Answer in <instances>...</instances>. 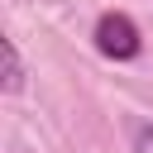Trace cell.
Instances as JSON below:
<instances>
[{
    "label": "cell",
    "instance_id": "6da1fadb",
    "mask_svg": "<svg viewBox=\"0 0 153 153\" xmlns=\"http://www.w3.org/2000/svg\"><path fill=\"white\" fill-rule=\"evenodd\" d=\"M96 53L110 57V62H134V57L143 53L139 24H134L124 10H105V14L96 19Z\"/></svg>",
    "mask_w": 153,
    "mask_h": 153
},
{
    "label": "cell",
    "instance_id": "7a4b0ae2",
    "mask_svg": "<svg viewBox=\"0 0 153 153\" xmlns=\"http://www.w3.org/2000/svg\"><path fill=\"white\" fill-rule=\"evenodd\" d=\"M0 48H5V96H19V91H24V57H19V43L5 38Z\"/></svg>",
    "mask_w": 153,
    "mask_h": 153
},
{
    "label": "cell",
    "instance_id": "3957f363",
    "mask_svg": "<svg viewBox=\"0 0 153 153\" xmlns=\"http://www.w3.org/2000/svg\"><path fill=\"white\" fill-rule=\"evenodd\" d=\"M134 153H153V124H139L134 129Z\"/></svg>",
    "mask_w": 153,
    "mask_h": 153
}]
</instances>
